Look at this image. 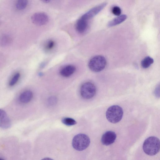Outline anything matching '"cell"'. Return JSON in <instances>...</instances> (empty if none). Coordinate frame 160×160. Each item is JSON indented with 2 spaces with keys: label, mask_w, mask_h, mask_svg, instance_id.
<instances>
[{
  "label": "cell",
  "mask_w": 160,
  "mask_h": 160,
  "mask_svg": "<svg viewBox=\"0 0 160 160\" xmlns=\"http://www.w3.org/2000/svg\"><path fill=\"white\" fill-rule=\"evenodd\" d=\"M96 88L95 85L90 82L83 83L80 89V94L82 97L86 99H90L95 95Z\"/></svg>",
  "instance_id": "obj_5"
},
{
  "label": "cell",
  "mask_w": 160,
  "mask_h": 160,
  "mask_svg": "<svg viewBox=\"0 0 160 160\" xmlns=\"http://www.w3.org/2000/svg\"><path fill=\"white\" fill-rule=\"evenodd\" d=\"M31 20L34 24L42 26L48 22L49 18L46 13L43 12H38L34 13L32 15Z\"/></svg>",
  "instance_id": "obj_6"
},
{
  "label": "cell",
  "mask_w": 160,
  "mask_h": 160,
  "mask_svg": "<svg viewBox=\"0 0 160 160\" xmlns=\"http://www.w3.org/2000/svg\"><path fill=\"white\" fill-rule=\"evenodd\" d=\"M62 121L64 124L68 126L73 125L77 123L75 120L70 118H64L62 119Z\"/></svg>",
  "instance_id": "obj_17"
},
{
  "label": "cell",
  "mask_w": 160,
  "mask_h": 160,
  "mask_svg": "<svg viewBox=\"0 0 160 160\" xmlns=\"http://www.w3.org/2000/svg\"><path fill=\"white\" fill-rule=\"evenodd\" d=\"M90 142V139L87 135L84 134L80 133L73 137L72 144L73 147L75 149L81 151L87 148Z\"/></svg>",
  "instance_id": "obj_3"
},
{
  "label": "cell",
  "mask_w": 160,
  "mask_h": 160,
  "mask_svg": "<svg viewBox=\"0 0 160 160\" xmlns=\"http://www.w3.org/2000/svg\"><path fill=\"white\" fill-rule=\"evenodd\" d=\"M154 60L152 58L148 56L143 59L141 62V66L144 68H148L153 62Z\"/></svg>",
  "instance_id": "obj_15"
},
{
  "label": "cell",
  "mask_w": 160,
  "mask_h": 160,
  "mask_svg": "<svg viewBox=\"0 0 160 160\" xmlns=\"http://www.w3.org/2000/svg\"><path fill=\"white\" fill-rule=\"evenodd\" d=\"M106 64V60L103 56L97 55L89 60L88 66L92 71L98 72L103 70L105 68Z\"/></svg>",
  "instance_id": "obj_4"
},
{
  "label": "cell",
  "mask_w": 160,
  "mask_h": 160,
  "mask_svg": "<svg viewBox=\"0 0 160 160\" xmlns=\"http://www.w3.org/2000/svg\"><path fill=\"white\" fill-rule=\"evenodd\" d=\"M10 38L7 36H4L0 39V43L2 45H6L9 43Z\"/></svg>",
  "instance_id": "obj_19"
},
{
  "label": "cell",
  "mask_w": 160,
  "mask_h": 160,
  "mask_svg": "<svg viewBox=\"0 0 160 160\" xmlns=\"http://www.w3.org/2000/svg\"><path fill=\"white\" fill-rule=\"evenodd\" d=\"M112 12L116 16L119 15L121 12V10L120 8L117 6L114 7L112 9Z\"/></svg>",
  "instance_id": "obj_20"
},
{
  "label": "cell",
  "mask_w": 160,
  "mask_h": 160,
  "mask_svg": "<svg viewBox=\"0 0 160 160\" xmlns=\"http://www.w3.org/2000/svg\"><path fill=\"white\" fill-rule=\"evenodd\" d=\"M75 67L72 65H68L62 67L60 70L59 73L62 77L67 78L72 75L75 72Z\"/></svg>",
  "instance_id": "obj_11"
},
{
  "label": "cell",
  "mask_w": 160,
  "mask_h": 160,
  "mask_svg": "<svg viewBox=\"0 0 160 160\" xmlns=\"http://www.w3.org/2000/svg\"><path fill=\"white\" fill-rule=\"evenodd\" d=\"M122 108L118 105H114L109 107L106 113V118L110 122L116 123L122 119L123 115Z\"/></svg>",
  "instance_id": "obj_2"
},
{
  "label": "cell",
  "mask_w": 160,
  "mask_h": 160,
  "mask_svg": "<svg viewBox=\"0 0 160 160\" xmlns=\"http://www.w3.org/2000/svg\"><path fill=\"white\" fill-rule=\"evenodd\" d=\"M32 97V92L30 90H26L20 94L19 97V99L21 102L26 103L30 101Z\"/></svg>",
  "instance_id": "obj_12"
},
{
  "label": "cell",
  "mask_w": 160,
  "mask_h": 160,
  "mask_svg": "<svg viewBox=\"0 0 160 160\" xmlns=\"http://www.w3.org/2000/svg\"><path fill=\"white\" fill-rule=\"evenodd\" d=\"M126 15H122L109 22L108 24L109 27H112L119 24L124 22L127 18Z\"/></svg>",
  "instance_id": "obj_13"
},
{
  "label": "cell",
  "mask_w": 160,
  "mask_h": 160,
  "mask_svg": "<svg viewBox=\"0 0 160 160\" xmlns=\"http://www.w3.org/2000/svg\"><path fill=\"white\" fill-rule=\"evenodd\" d=\"M55 46V42L52 40H48L45 45V48L47 51H50Z\"/></svg>",
  "instance_id": "obj_18"
},
{
  "label": "cell",
  "mask_w": 160,
  "mask_h": 160,
  "mask_svg": "<svg viewBox=\"0 0 160 160\" xmlns=\"http://www.w3.org/2000/svg\"><path fill=\"white\" fill-rule=\"evenodd\" d=\"M159 139L156 137H150L144 141L143 144V150L144 152L150 156L156 154L160 150Z\"/></svg>",
  "instance_id": "obj_1"
},
{
  "label": "cell",
  "mask_w": 160,
  "mask_h": 160,
  "mask_svg": "<svg viewBox=\"0 0 160 160\" xmlns=\"http://www.w3.org/2000/svg\"><path fill=\"white\" fill-rule=\"evenodd\" d=\"M107 5V3L104 2L97 6H96L89 10L83 15L81 17L88 21L102 10Z\"/></svg>",
  "instance_id": "obj_7"
},
{
  "label": "cell",
  "mask_w": 160,
  "mask_h": 160,
  "mask_svg": "<svg viewBox=\"0 0 160 160\" xmlns=\"http://www.w3.org/2000/svg\"><path fill=\"white\" fill-rule=\"evenodd\" d=\"M20 77V74L19 72H17L15 74L9 82V85L11 87L15 85L18 81Z\"/></svg>",
  "instance_id": "obj_16"
},
{
  "label": "cell",
  "mask_w": 160,
  "mask_h": 160,
  "mask_svg": "<svg viewBox=\"0 0 160 160\" xmlns=\"http://www.w3.org/2000/svg\"><path fill=\"white\" fill-rule=\"evenodd\" d=\"M154 93L156 95L159 96V85L155 89Z\"/></svg>",
  "instance_id": "obj_22"
},
{
  "label": "cell",
  "mask_w": 160,
  "mask_h": 160,
  "mask_svg": "<svg viewBox=\"0 0 160 160\" xmlns=\"http://www.w3.org/2000/svg\"><path fill=\"white\" fill-rule=\"evenodd\" d=\"M11 122L6 112L0 109V127L2 128L7 129L10 127Z\"/></svg>",
  "instance_id": "obj_9"
},
{
  "label": "cell",
  "mask_w": 160,
  "mask_h": 160,
  "mask_svg": "<svg viewBox=\"0 0 160 160\" xmlns=\"http://www.w3.org/2000/svg\"><path fill=\"white\" fill-rule=\"evenodd\" d=\"M57 98L55 97L52 96L48 98V101L49 104L52 105L55 104L57 102Z\"/></svg>",
  "instance_id": "obj_21"
},
{
  "label": "cell",
  "mask_w": 160,
  "mask_h": 160,
  "mask_svg": "<svg viewBox=\"0 0 160 160\" xmlns=\"http://www.w3.org/2000/svg\"><path fill=\"white\" fill-rule=\"evenodd\" d=\"M28 3V0H17L15 3L16 8L18 10H24L27 7Z\"/></svg>",
  "instance_id": "obj_14"
},
{
  "label": "cell",
  "mask_w": 160,
  "mask_h": 160,
  "mask_svg": "<svg viewBox=\"0 0 160 160\" xmlns=\"http://www.w3.org/2000/svg\"><path fill=\"white\" fill-rule=\"evenodd\" d=\"M116 138L117 135L115 132L111 131H107L102 135L101 142L104 145L108 146L113 143Z\"/></svg>",
  "instance_id": "obj_8"
},
{
  "label": "cell",
  "mask_w": 160,
  "mask_h": 160,
  "mask_svg": "<svg viewBox=\"0 0 160 160\" xmlns=\"http://www.w3.org/2000/svg\"><path fill=\"white\" fill-rule=\"evenodd\" d=\"M88 26V21L80 17L76 22L75 29L78 33L82 34L86 31Z\"/></svg>",
  "instance_id": "obj_10"
},
{
  "label": "cell",
  "mask_w": 160,
  "mask_h": 160,
  "mask_svg": "<svg viewBox=\"0 0 160 160\" xmlns=\"http://www.w3.org/2000/svg\"><path fill=\"white\" fill-rule=\"evenodd\" d=\"M42 2L44 3H48L52 0H41Z\"/></svg>",
  "instance_id": "obj_23"
}]
</instances>
